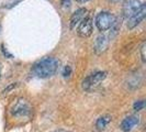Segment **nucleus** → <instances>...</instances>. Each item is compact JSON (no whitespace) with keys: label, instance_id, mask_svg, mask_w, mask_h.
<instances>
[{"label":"nucleus","instance_id":"f257e3e1","mask_svg":"<svg viewBox=\"0 0 146 132\" xmlns=\"http://www.w3.org/2000/svg\"><path fill=\"white\" fill-rule=\"evenodd\" d=\"M58 64V61L54 57H44L33 65L32 72L38 78H48L56 73Z\"/></svg>","mask_w":146,"mask_h":132},{"label":"nucleus","instance_id":"f03ea898","mask_svg":"<svg viewBox=\"0 0 146 132\" xmlns=\"http://www.w3.org/2000/svg\"><path fill=\"white\" fill-rule=\"evenodd\" d=\"M106 77H107V72L102 71H98L90 74L82 81V88L86 91H92L106 79Z\"/></svg>","mask_w":146,"mask_h":132},{"label":"nucleus","instance_id":"7ed1b4c3","mask_svg":"<svg viewBox=\"0 0 146 132\" xmlns=\"http://www.w3.org/2000/svg\"><path fill=\"white\" fill-rule=\"evenodd\" d=\"M115 17L108 11H101L96 17V25L100 31H107L114 24Z\"/></svg>","mask_w":146,"mask_h":132},{"label":"nucleus","instance_id":"20e7f679","mask_svg":"<svg viewBox=\"0 0 146 132\" xmlns=\"http://www.w3.org/2000/svg\"><path fill=\"white\" fill-rule=\"evenodd\" d=\"M31 110L32 109L28 100L23 98H18L12 105L11 113L15 117H28L31 113Z\"/></svg>","mask_w":146,"mask_h":132},{"label":"nucleus","instance_id":"39448f33","mask_svg":"<svg viewBox=\"0 0 146 132\" xmlns=\"http://www.w3.org/2000/svg\"><path fill=\"white\" fill-rule=\"evenodd\" d=\"M142 6H143V2H141L139 0H125L122 8L123 17L126 19H131L133 15L139 12Z\"/></svg>","mask_w":146,"mask_h":132},{"label":"nucleus","instance_id":"423d86ee","mask_svg":"<svg viewBox=\"0 0 146 132\" xmlns=\"http://www.w3.org/2000/svg\"><path fill=\"white\" fill-rule=\"evenodd\" d=\"M78 34L81 37H87L92 33V19L90 17H85L78 24Z\"/></svg>","mask_w":146,"mask_h":132},{"label":"nucleus","instance_id":"0eeeda50","mask_svg":"<svg viewBox=\"0 0 146 132\" xmlns=\"http://www.w3.org/2000/svg\"><path fill=\"white\" fill-rule=\"evenodd\" d=\"M139 123V118L135 115L127 116L123 119V121L121 122V129L124 132H130L136 125Z\"/></svg>","mask_w":146,"mask_h":132},{"label":"nucleus","instance_id":"6e6552de","mask_svg":"<svg viewBox=\"0 0 146 132\" xmlns=\"http://www.w3.org/2000/svg\"><path fill=\"white\" fill-rule=\"evenodd\" d=\"M145 15H146V5L145 3H143V6L142 8L139 9V11L136 13V15H134L132 17L131 19H129V22H127V28L129 29H133V28H135L137 24H139L142 20L145 18Z\"/></svg>","mask_w":146,"mask_h":132},{"label":"nucleus","instance_id":"1a4fd4ad","mask_svg":"<svg viewBox=\"0 0 146 132\" xmlns=\"http://www.w3.org/2000/svg\"><path fill=\"white\" fill-rule=\"evenodd\" d=\"M86 15H87V9L86 8H80V9L76 10L72 15V18H70V23H69L70 29H74L76 25H78L81 22V20L86 17Z\"/></svg>","mask_w":146,"mask_h":132},{"label":"nucleus","instance_id":"9d476101","mask_svg":"<svg viewBox=\"0 0 146 132\" xmlns=\"http://www.w3.org/2000/svg\"><path fill=\"white\" fill-rule=\"evenodd\" d=\"M108 45H109V37L106 35H99L95 42V47H94L95 52L97 54H100L107 50Z\"/></svg>","mask_w":146,"mask_h":132},{"label":"nucleus","instance_id":"9b49d317","mask_svg":"<svg viewBox=\"0 0 146 132\" xmlns=\"http://www.w3.org/2000/svg\"><path fill=\"white\" fill-rule=\"evenodd\" d=\"M111 116L109 115H104V116H101V117H99L97 119V121H96V127H97V129L98 130H103V129H106L109 123L111 122Z\"/></svg>","mask_w":146,"mask_h":132},{"label":"nucleus","instance_id":"f8f14e48","mask_svg":"<svg viewBox=\"0 0 146 132\" xmlns=\"http://www.w3.org/2000/svg\"><path fill=\"white\" fill-rule=\"evenodd\" d=\"M145 107V100L144 99H141V100H136L135 103H133V109L135 111H141V110L144 109Z\"/></svg>","mask_w":146,"mask_h":132},{"label":"nucleus","instance_id":"ddd939ff","mask_svg":"<svg viewBox=\"0 0 146 132\" xmlns=\"http://www.w3.org/2000/svg\"><path fill=\"white\" fill-rule=\"evenodd\" d=\"M70 74H72V67L70 66H65L64 67V69H63V73H62V75L64 76V77H69L70 76Z\"/></svg>","mask_w":146,"mask_h":132},{"label":"nucleus","instance_id":"4468645a","mask_svg":"<svg viewBox=\"0 0 146 132\" xmlns=\"http://www.w3.org/2000/svg\"><path fill=\"white\" fill-rule=\"evenodd\" d=\"M145 46H146L145 42H143L142 46H141V55H142V61L143 62H145Z\"/></svg>","mask_w":146,"mask_h":132},{"label":"nucleus","instance_id":"2eb2a0df","mask_svg":"<svg viewBox=\"0 0 146 132\" xmlns=\"http://www.w3.org/2000/svg\"><path fill=\"white\" fill-rule=\"evenodd\" d=\"M17 86H18V83H13V84H11V85H9V86H8L7 88H5V89H3V93L6 94V93H8L9 90H11V89H13V88H15V87H17Z\"/></svg>","mask_w":146,"mask_h":132},{"label":"nucleus","instance_id":"dca6fc26","mask_svg":"<svg viewBox=\"0 0 146 132\" xmlns=\"http://www.w3.org/2000/svg\"><path fill=\"white\" fill-rule=\"evenodd\" d=\"M62 6L64 8H68L69 6H70V0H62Z\"/></svg>","mask_w":146,"mask_h":132},{"label":"nucleus","instance_id":"f3484780","mask_svg":"<svg viewBox=\"0 0 146 132\" xmlns=\"http://www.w3.org/2000/svg\"><path fill=\"white\" fill-rule=\"evenodd\" d=\"M54 132H70V131L65 130V129H58V130H56V131H54Z\"/></svg>","mask_w":146,"mask_h":132},{"label":"nucleus","instance_id":"a211bd4d","mask_svg":"<svg viewBox=\"0 0 146 132\" xmlns=\"http://www.w3.org/2000/svg\"><path fill=\"white\" fill-rule=\"evenodd\" d=\"M76 1H78V2H86L88 0H76Z\"/></svg>","mask_w":146,"mask_h":132},{"label":"nucleus","instance_id":"6ab92c4d","mask_svg":"<svg viewBox=\"0 0 146 132\" xmlns=\"http://www.w3.org/2000/svg\"><path fill=\"white\" fill-rule=\"evenodd\" d=\"M110 1H112V2H117V1H119V0H110Z\"/></svg>","mask_w":146,"mask_h":132},{"label":"nucleus","instance_id":"aec40b11","mask_svg":"<svg viewBox=\"0 0 146 132\" xmlns=\"http://www.w3.org/2000/svg\"><path fill=\"white\" fill-rule=\"evenodd\" d=\"M0 77H1V64H0Z\"/></svg>","mask_w":146,"mask_h":132}]
</instances>
